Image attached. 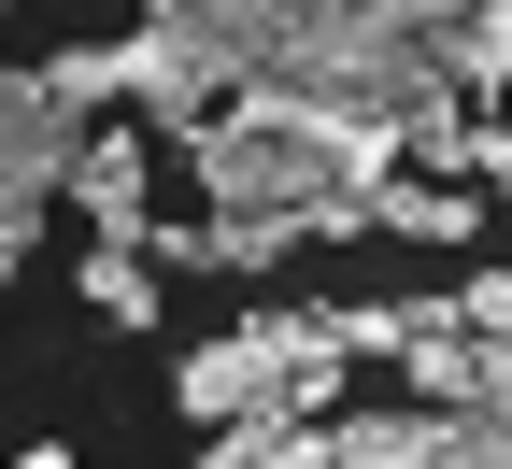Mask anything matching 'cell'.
<instances>
[{
	"mask_svg": "<svg viewBox=\"0 0 512 469\" xmlns=\"http://www.w3.org/2000/svg\"><path fill=\"white\" fill-rule=\"evenodd\" d=\"M242 86H256V72H242V57H228L200 15H143V29H128V114H143L171 157L200 143V128H214Z\"/></svg>",
	"mask_w": 512,
	"mask_h": 469,
	"instance_id": "6da1fadb",
	"label": "cell"
},
{
	"mask_svg": "<svg viewBox=\"0 0 512 469\" xmlns=\"http://www.w3.org/2000/svg\"><path fill=\"white\" fill-rule=\"evenodd\" d=\"M57 214H86V242H143L157 228V128H86Z\"/></svg>",
	"mask_w": 512,
	"mask_h": 469,
	"instance_id": "7a4b0ae2",
	"label": "cell"
},
{
	"mask_svg": "<svg viewBox=\"0 0 512 469\" xmlns=\"http://www.w3.org/2000/svg\"><path fill=\"white\" fill-rule=\"evenodd\" d=\"M399 370H413V398H427V413H470V398H484V327H470L456 299H413Z\"/></svg>",
	"mask_w": 512,
	"mask_h": 469,
	"instance_id": "3957f363",
	"label": "cell"
},
{
	"mask_svg": "<svg viewBox=\"0 0 512 469\" xmlns=\"http://www.w3.org/2000/svg\"><path fill=\"white\" fill-rule=\"evenodd\" d=\"M370 228L441 256V242H470V228H484V185H456V171H384V185H370Z\"/></svg>",
	"mask_w": 512,
	"mask_h": 469,
	"instance_id": "277c9868",
	"label": "cell"
},
{
	"mask_svg": "<svg viewBox=\"0 0 512 469\" xmlns=\"http://www.w3.org/2000/svg\"><path fill=\"white\" fill-rule=\"evenodd\" d=\"M328 427H342V413L271 398V413H242V427H200V469H328Z\"/></svg>",
	"mask_w": 512,
	"mask_h": 469,
	"instance_id": "5b68a950",
	"label": "cell"
},
{
	"mask_svg": "<svg viewBox=\"0 0 512 469\" xmlns=\"http://www.w3.org/2000/svg\"><path fill=\"white\" fill-rule=\"evenodd\" d=\"M299 242H313L299 214H200V271H228V285H271Z\"/></svg>",
	"mask_w": 512,
	"mask_h": 469,
	"instance_id": "8992f818",
	"label": "cell"
},
{
	"mask_svg": "<svg viewBox=\"0 0 512 469\" xmlns=\"http://www.w3.org/2000/svg\"><path fill=\"white\" fill-rule=\"evenodd\" d=\"M86 313L100 327H157V256L143 242H86Z\"/></svg>",
	"mask_w": 512,
	"mask_h": 469,
	"instance_id": "52a82bcc",
	"label": "cell"
},
{
	"mask_svg": "<svg viewBox=\"0 0 512 469\" xmlns=\"http://www.w3.org/2000/svg\"><path fill=\"white\" fill-rule=\"evenodd\" d=\"M441 72H456L470 100H498V86H512V0H470L456 29H441Z\"/></svg>",
	"mask_w": 512,
	"mask_h": 469,
	"instance_id": "ba28073f",
	"label": "cell"
},
{
	"mask_svg": "<svg viewBox=\"0 0 512 469\" xmlns=\"http://www.w3.org/2000/svg\"><path fill=\"white\" fill-rule=\"evenodd\" d=\"M328 469H427V413H356V427H328Z\"/></svg>",
	"mask_w": 512,
	"mask_h": 469,
	"instance_id": "9c48e42d",
	"label": "cell"
},
{
	"mask_svg": "<svg viewBox=\"0 0 512 469\" xmlns=\"http://www.w3.org/2000/svg\"><path fill=\"white\" fill-rule=\"evenodd\" d=\"M43 86L72 100V114H100V100H128V43H72V57H43Z\"/></svg>",
	"mask_w": 512,
	"mask_h": 469,
	"instance_id": "30bf717a",
	"label": "cell"
},
{
	"mask_svg": "<svg viewBox=\"0 0 512 469\" xmlns=\"http://www.w3.org/2000/svg\"><path fill=\"white\" fill-rule=\"evenodd\" d=\"M470 185H484V199H512V128H498V114H470Z\"/></svg>",
	"mask_w": 512,
	"mask_h": 469,
	"instance_id": "8fae6325",
	"label": "cell"
},
{
	"mask_svg": "<svg viewBox=\"0 0 512 469\" xmlns=\"http://www.w3.org/2000/svg\"><path fill=\"white\" fill-rule=\"evenodd\" d=\"M456 313L484 327V342H512V271H470V285H456Z\"/></svg>",
	"mask_w": 512,
	"mask_h": 469,
	"instance_id": "7c38bea8",
	"label": "cell"
},
{
	"mask_svg": "<svg viewBox=\"0 0 512 469\" xmlns=\"http://www.w3.org/2000/svg\"><path fill=\"white\" fill-rule=\"evenodd\" d=\"M470 413H512V342H484V398Z\"/></svg>",
	"mask_w": 512,
	"mask_h": 469,
	"instance_id": "4fadbf2b",
	"label": "cell"
},
{
	"mask_svg": "<svg viewBox=\"0 0 512 469\" xmlns=\"http://www.w3.org/2000/svg\"><path fill=\"white\" fill-rule=\"evenodd\" d=\"M15 469H72V441H15Z\"/></svg>",
	"mask_w": 512,
	"mask_h": 469,
	"instance_id": "5bb4252c",
	"label": "cell"
}]
</instances>
